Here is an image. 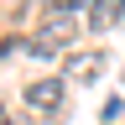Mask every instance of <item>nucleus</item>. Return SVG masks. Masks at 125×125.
Returning a JSON list of instances; mask_svg holds the SVG:
<instances>
[{
	"mask_svg": "<svg viewBox=\"0 0 125 125\" xmlns=\"http://www.w3.org/2000/svg\"><path fill=\"white\" fill-rule=\"evenodd\" d=\"M26 104H31V109H42V115H52V109L62 104V83H57V78L31 83V89H26Z\"/></svg>",
	"mask_w": 125,
	"mask_h": 125,
	"instance_id": "obj_1",
	"label": "nucleus"
},
{
	"mask_svg": "<svg viewBox=\"0 0 125 125\" xmlns=\"http://www.w3.org/2000/svg\"><path fill=\"white\" fill-rule=\"evenodd\" d=\"M42 37H52L57 47H68V37H73V16L68 10H47V31Z\"/></svg>",
	"mask_w": 125,
	"mask_h": 125,
	"instance_id": "obj_2",
	"label": "nucleus"
},
{
	"mask_svg": "<svg viewBox=\"0 0 125 125\" xmlns=\"http://www.w3.org/2000/svg\"><path fill=\"white\" fill-rule=\"evenodd\" d=\"M99 62H104L99 52H89V57H73V62H68V73H73V78H94V73H99Z\"/></svg>",
	"mask_w": 125,
	"mask_h": 125,
	"instance_id": "obj_4",
	"label": "nucleus"
},
{
	"mask_svg": "<svg viewBox=\"0 0 125 125\" xmlns=\"http://www.w3.org/2000/svg\"><path fill=\"white\" fill-rule=\"evenodd\" d=\"M0 125H10V115H5V104H0Z\"/></svg>",
	"mask_w": 125,
	"mask_h": 125,
	"instance_id": "obj_5",
	"label": "nucleus"
},
{
	"mask_svg": "<svg viewBox=\"0 0 125 125\" xmlns=\"http://www.w3.org/2000/svg\"><path fill=\"white\" fill-rule=\"evenodd\" d=\"M120 16H125L120 5H94V10H89V26H94V31H104V26H115Z\"/></svg>",
	"mask_w": 125,
	"mask_h": 125,
	"instance_id": "obj_3",
	"label": "nucleus"
}]
</instances>
